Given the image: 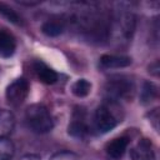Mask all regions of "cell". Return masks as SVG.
<instances>
[{"label":"cell","instance_id":"4fadbf2b","mask_svg":"<svg viewBox=\"0 0 160 160\" xmlns=\"http://www.w3.org/2000/svg\"><path fill=\"white\" fill-rule=\"evenodd\" d=\"M41 31L48 36L55 38V36H59L60 34H62L64 25H62V22H60L58 20H48L42 24Z\"/></svg>","mask_w":160,"mask_h":160},{"label":"cell","instance_id":"52a82bcc","mask_svg":"<svg viewBox=\"0 0 160 160\" xmlns=\"http://www.w3.org/2000/svg\"><path fill=\"white\" fill-rule=\"evenodd\" d=\"M132 160H155L154 145L149 139H140L130 152Z\"/></svg>","mask_w":160,"mask_h":160},{"label":"cell","instance_id":"3957f363","mask_svg":"<svg viewBox=\"0 0 160 160\" xmlns=\"http://www.w3.org/2000/svg\"><path fill=\"white\" fill-rule=\"evenodd\" d=\"M108 95L114 100H124L132 96L135 86L131 79L126 76H114L105 85Z\"/></svg>","mask_w":160,"mask_h":160},{"label":"cell","instance_id":"d6986e66","mask_svg":"<svg viewBox=\"0 0 160 160\" xmlns=\"http://www.w3.org/2000/svg\"><path fill=\"white\" fill-rule=\"evenodd\" d=\"M149 72L154 76H158L159 75V61H155L152 62L150 66H149Z\"/></svg>","mask_w":160,"mask_h":160},{"label":"cell","instance_id":"5bb4252c","mask_svg":"<svg viewBox=\"0 0 160 160\" xmlns=\"http://www.w3.org/2000/svg\"><path fill=\"white\" fill-rule=\"evenodd\" d=\"M91 91V82L86 79H79L71 85V92L76 98H85Z\"/></svg>","mask_w":160,"mask_h":160},{"label":"cell","instance_id":"277c9868","mask_svg":"<svg viewBox=\"0 0 160 160\" xmlns=\"http://www.w3.org/2000/svg\"><path fill=\"white\" fill-rule=\"evenodd\" d=\"M29 94V82L24 78L15 79L11 84L8 85L5 91V98L9 105L16 108L24 102Z\"/></svg>","mask_w":160,"mask_h":160},{"label":"cell","instance_id":"2e32d148","mask_svg":"<svg viewBox=\"0 0 160 160\" xmlns=\"http://www.w3.org/2000/svg\"><path fill=\"white\" fill-rule=\"evenodd\" d=\"M14 152H15L14 144L8 138L0 139V160H11Z\"/></svg>","mask_w":160,"mask_h":160},{"label":"cell","instance_id":"30bf717a","mask_svg":"<svg viewBox=\"0 0 160 160\" xmlns=\"http://www.w3.org/2000/svg\"><path fill=\"white\" fill-rule=\"evenodd\" d=\"M131 64V59L122 55H109L105 54L100 58V68L102 69H119L126 68Z\"/></svg>","mask_w":160,"mask_h":160},{"label":"cell","instance_id":"44dd1931","mask_svg":"<svg viewBox=\"0 0 160 160\" xmlns=\"http://www.w3.org/2000/svg\"><path fill=\"white\" fill-rule=\"evenodd\" d=\"M22 160H40L39 158H35V156H28V158H24Z\"/></svg>","mask_w":160,"mask_h":160},{"label":"cell","instance_id":"8992f818","mask_svg":"<svg viewBox=\"0 0 160 160\" xmlns=\"http://www.w3.org/2000/svg\"><path fill=\"white\" fill-rule=\"evenodd\" d=\"M85 111L84 109H76L72 114V120L69 124V134L75 138H84L89 132L88 124L85 121Z\"/></svg>","mask_w":160,"mask_h":160},{"label":"cell","instance_id":"ac0fdd59","mask_svg":"<svg viewBox=\"0 0 160 160\" xmlns=\"http://www.w3.org/2000/svg\"><path fill=\"white\" fill-rule=\"evenodd\" d=\"M50 160H79V158L70 151H60L52 155Z\"/></svg>","mask_w":160,"mask_h":160},{"label":"cell","instance_id":"8fae6325","mask_svg":"<svg viewBox=\"0 0 160 160\" xmlns=\"http://www.w3.org/2000/svg\"><path fill=\"white\" fill-rule=\"evenodd\" d=\"M34 71H35L36 76L39 78V80L42 81L44 84L51 85V84L56 82V80H58L56 71L52 70L51 68H49L42 61H35L34 62Z\"/></svg>","mask_w":160,"mask_h":160},{"label":"cell","instance_id":"7c38bea8","mask_svg":"<svg viewBox=\"0 0 160 160\" xmlns=\"http://www.w3.org/2000/svg\"><path fill=\"white\" fill-rule=\"evenodd\" d=\"M15 126V118L11 111L0 109V139L8 138Z\"/></svg>","mask_w":160,"mask_h":160},{"label":"cell","instance_id":"ffe728a7","mask_svg":"<svg viewBox=\"0 0 160 160\" xmlns=\"http://www.w3.org/2000/svg\"><path fill=\"white\" fill-rule=\"evenodd\" d=\"M19 4H21V5H28V6H31V5H36V4H39V1H22V0H20V1H18Z\"/></svg>","mask_w":160,"mask_h":160},{"label":"cell","instance_id":"ba28073f","mask_svg":"<svg viewBox=\"0 0 160 160\" xmlns=\"http://www.w3.org/2000/svg\"><path fill=\"white\" fill-rule=\"evenodd\" d=\"M16 50V40L6 29H0V58H10Z\"/></svg>","mask_w":160,"mask_h":160},{"label":"cell","instance_id":"9c48e42d","mask_svg":"<svg viewBox=\"0 0 160 160\" xmlns=\"http://www.w3.org/2000/svg\"><path fill=\"white\" fill-rule=\"evenodd\" d=\"M129 145V140L125 136H120V138H115L111 141H109L106 144V154L114 159V160H119L120 158H122V155L126 151V148Z\"/></svg>","mask_w":160,"mask_h":160},{"label":"cell","instance_id":"e0dca14e","mask_svg":"<svg viewBox=\"0 0 160 160\" xmlns=\"http://www.w3.org/2000/svg\"><path fill=\"white\" fill-rule=\"evenodd\" d=\"M0 14L6 19L9 20L10 22H14V24H21V16L12 9L10 8L9 5H6L5 2H0Z\"/></svg>","mask_w":160,"mask_h":160},{"label":"cell","instance_id":"5b68a950","mask_svg":"<svg viewBox=\"0 0 160 160\" xmlns=\"http://www.w3.org/2000/svg\"><path fill=\"white\" fill-rule=\"evenodd\" d=\"M94 124L100 132H108L116 126L118 119L108 105H101L95 111Z\"/></svg>","mask_w":160,"mask_h":160},{"label":"cell","instance_id":"9a60e30c","mask_svg":"<svg viewBox=\"0 0 160 160\" xmlns=\"http://www.w3.org/2000/svg\"><path fill=\"white\" fill-rule=\"evenodd\" d=\"M156 96H158V88H156V85L154 82L145 81L142 84V89H141V101L144 104H149L154 99H156Z\"/></svg>","mask_w":160,"mask_h":160},{"label":"cell","instance_id":"6da1fadb","mask_svg":"<svg viewBox=\"0 0 160 160\" xmlns=\"http://www.w3.org/2000/svg\"><path fill=\"white\" fill-rule=\"evenodd\" d=\"M134 29H135L134 14L126 10H118L109 20L108 32L109 36H111L115 42L125 44L131 39Z\"/></svg>","mask_w":160,"mask_h":160},{"label":"cell","instance_id":"7a4b0ae2","mask_svg":"<svg viewBox=\"0 0 160 160\" xmlns=\"http://www.w3.org/2000/svg\"><path fill=\"white\" fill-rule=\"evenodd\" d=\"M25 119L29 128L38 134L49 132L54 126L51 114L41 104L30 105L25 111Z\"/></svg>","mask_w":160,"mask_h":160}]
</instances>
